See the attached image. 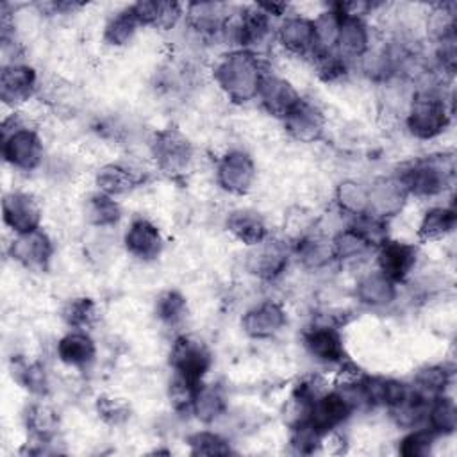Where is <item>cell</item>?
<instances>
[{
  "label": "cell",
  "instance_id": "12",
  "mask_svg": "<svg viewBox=\"0 0 457 457\" xmlns=\"http://www.w3.org/2000/svg\"><path fill=\"white\" fill-rule=\"evenodd\" d=\"M287 261L289 250L286 243L264 239L262 243L252 246L246 259V268L252 275L262 280H273L286 270Z\"/></svg>",
  "mask_w": 457,
  "mask_h": 457
},
{
  "label": "cell",
  "instance_id": "20",
  "mask_svg": "<svg viewBox=\"0 0 457 457\" xmlns=\"http://www.w3.org/2000/svg\"><path fill=\"white\" fill-rule=\"evenodd\" d=\"M257 98L270 114L284 120L300 100V95L286 79L266 73L262 77Z\"/></svg>",
  "mask_w": 457,
  "mask_h": 457
},
{
  "label": "cell",
  "instance_id": "17",
  "mask_svg": "<svg viewBox=\"0 0 457 457\" xmlns=\"http://www.w3.org/2000/svg\"><path fill=\"white\" fill-rule=\"evenodd\" d=\"M277 37L286 50L302 57H312L320 50L314 21L303 16L286 18L277 30Z\"/></svg>",
  "mask_w": 457,
  "mask_h": 457
},
{
  "label": "cell",
  "instance_id": "9",
  "mask_svg": "<svg viewBox=\"0 0 457 457\" xmlns=\"http://www.w3.org/2000/svg\"><path fill=\"white\" fill-rule=\"evenodd\" d=\"M4 223L14 234H25L39 228L41 207L37 200L23 191H11L2 200Z\"/></svg>",
  "mask_w": 457,
  "mask_h": 457
},
{
  "label": "cell",
  "instance_id": "39",
  "mask_svg": "<svg viewBox=\"0 0 457 457\" xmlns=\"http://www.w3.org/2000/svg\"><path fill=\"white\" fill-rule=\"evenodd\" d=\"M187 443L193 455H227L232 452L227 439L209 430L191 434L187 437Z\"/></svg>",
  "mask_w": 457,
  "mask_h": 457
},
{
  "label": "cell",
  "instance_id": "27",
  "mask_svg": "<svg viewBox=\"0 0 457 457\" xmlns=\"http://www.w3.org/2000/svg\"><path fill=\"white\" fill-rule=\"evenodd\" d=\"M457 214L452 207L428 209L418 227V236L423 241H437L455 228Z\"/></svg>",
  "mask_w": 457,
  "mask_h": 457
},
{
  "label": "cell",
  "instance_id": "34",
  "mask_svg": "<svg viewBox=\"0 0 457 457\" xmlns=\"http://www.w3.org/2000/svg\"><path fill=\"white\" fill-rule=\"evenodd\" d=\"M452 371H448L445 366H427L418 371L414 378V389H418L421 395L434 398L437 395H443L446 386L450 384Z\"/></svg>",
  "mask_w": 457,
  "mask_h": 457
},
{
  "label": "cell",
  "instance_id": "38",
  "mask_svg": "<svg viewBox=\"0 0 457 457\" xmlns=\"http://www.w3.org/2000/svg\"><path fill=\"white\" fill-rule=\"evenodd\" d=\"M332 248H334V257H337L341 261L361 259L371 250L350 227L341 230L332 239Z\"/></svg>",
  "mask_w": 457,
  "mask_h": 457
},
{
  "label": "cell",
  "instance_id": "35",
  "mask_svg": "<svg viewBox=\"0 0 457 457\" xmlns=\"http://www.w3.org/2000/svg\"><path fill=\"white\" fill-rule=\"evenodd\" d=\"M316 71L325 82H334L348 71V59H345L336 48H320L312 55Z\"/></svg>",
  "mask_w": 457,
  "mask_h": 457
},
{
  "label": "cell",
  "instance_id": "37",
  "mask_svg": "<svg viewBox=\"0 0 457 457\" xmlns=\"http://www.w3.org/2000/svg\"><path fill=\"white\" fill-rule=\"evenodd\" d=\"M96 303L86 296L70 300L62 309V320L66 321V325L79 330H86V327H89L96 320Z\"/></svg>",
  "mask_w": 457,
  "mask_h": 457
},
{
  "label": "cell",
  "instance_id": "42",
  "mask_svg": "<svg viewBox=\"0 0 457 457\" xmlns=\"http://www.w3.org/2000/svg\"><path fill=\"white\" fill-rule=\"evenodd\" d=\"M155 312L164 323L175 325L186 314V298L179 291H166L157 298Z\"/></svg>",
  "mask_w": 457,
  "mask_h": 457
},
{
  "label": "cell",
  "instance_id": "31",
  "mask_svg": "<svg viewBox=\"0 0 457 457\" xmlns=\"http://www.w3.org/2000/svg\"><path fill=\"white\" fill-rule=\"evenodd\" d=\"M27 428L37 443H46L57 428V414L45 403H32L25 414Z\"/></svg>",
  "mask_w": 457,
  "mask_h": 457
},
{
  "label": "cell",
  "instance_id": "25",
  "mask_svg": "<svg viewBox=\"0 0 457 457\" xmlns=\"http://www.w3.org/2000/svg\"><path fill=\"white\" fill-rule=\"evenodd\" d=\"M141 25H152L157 29H171L182 16V5L177 2L145 0L132 5Z\"/></svg>",
  "mask_w": 457,
  "mask_h": 457
},
{
  "label": "cell",
  "instance_id": "14",
  "mask_svg": "<svg viewBox=\"0 0 457 457\" xmlns=\"http://www.w3.org/2000/svg\"><path fill=\"white\" fill-rule=\"evenodd\" d=\"M52 253V241L41 228L25 234H16V237L11 243L12 259H16L29 270L43 271L48 266Z\"/></svg>",
  "mask_w": 457,
  "mask_h": 457
},
{
  "label": "cell",
  "instance_id": "8",
  "mask_svg": "<svg viewBox=\"0 0 457 457\" xmlns=\"http://www.w3.org/2000/svg\"><path fill=\"white\" fill-rule=\"evenodd\" d=\"M216 180L225 191L232 195L246 193L255 180V164L252 157L243 150L227 152L218 161Z\"/></svg>",
  "mask_w": 457,
  "mask_h": 457
},
{
  "label": "cell",
  "instance_id": "6",
  "mask_svg": "<svg viewBox=\"0 0 457 457\" xmlns=\"http://www.w3.org/2000/svg\"><path fill=\"white\" fill-rule=\"evenodd\" d=\"M357 403L343 387L323 393L309 409L307 421L321 434L327 436L330 430L337 428L343 421H346L355 411Z\"/></svg>",
  "mask_w": 457,
  "mask_h": 457
},
{
  "label": "cell",
  "instance_id": "28",
  "mask_svg": "<svg viewBox=\"0 0 457 457\" xmlns=\"http://www.w3.org/2000/svg\"><path fill=\"white\" fill-rule=\"evenodd\" d=\"M137 177L125 166L120 164H105L96 171V186L100 193L109 196L123 195L136 187Z\"/></svg>",
  "mask_w": 457,
  "mask_h": 457
},
{
  "label": "cell",
  "instance_id": "15",
  "mask_svg": "<svg viewBox=\"0 0 457 457\" xmlns=\"http://www.w3.org/2000/svg\"><path fill=\"white\" fill-rule=\"evenodd\" d=\"M36 84L37 77L34 68L20 62L4 64L0 71V98L5 105L16 107L34 95Z\"/></svg>",
  "mask_w": 457,
  "mask_h": 457
},
{
  "label": "cell",
  "instance_id": "16",
  "mask_svg": "<svg viewBox=\"0 0 457 457\" xmlns=\"http://www.w3.org/2000/svg\"><path fill=\"white\" fill-rule=\"evenodd\" d=\"M287 323L286 311L280 303L266 300L248 309L241 320L243 330L253 339H268L278 334Z\"/></svg>",
  "mask_w": 457,
  "mask_h": 457
},
{
  "label": "cell",
  "instance_id": "3",
  "mask_svg": "<svg viewBox=\"0 0 457 457\" xmlns=\"http://www.w3.org/2000/svg\"><path fill=\"white\" fill-rule=\"evenodd\" d=\"M453 177V162L445 155H432L412 162L402 175L400 180L403 182L409 195L414 196H436L443 193Z\"/></svg>",
  "mask_w": 457,
  "mask_h": 457
},
{
  "label": "cell",
  "instance_id": "13",
  "mask_svg": "<svg viewBox=\"0 0 457 457\" xmlns=\"http://www.w3.org/2000/svg\"><path fill=\"white\" fill-rule=\"evenodd\" d=\"M286 130L300 143H314L323 136L325 116L318 105L300 98L284 118Z\"/></svg>",
  "mask_w": 457,
  "mask_h": 457
},
{
  "label": "cell",
  "instance_id": "41",
  "mask_svg": "<svg viewBox=\"0 0 457 457\" xmlns=\"http://www.w3.org/2000/svg\"><path fill=\"white\" fill-rule=\"evenodd\" d=\"M12 375L32 395H45L46 389H48V380H46L45 368L37 362L18 364V366H14Z\"/></svg>",
  "mask_w": 457,
  "mask_h": 457
},
{
  "label": "cell",
  "instance_id": "36",
  "mask_svg": "<svg viewBox=\"0 0 457 457\" xmlns=\"http://www.w3.org/2000/svg\"><path fill=\"white\" fill-rule=\"evenodd\" d=\"M296 252L300 255V259L312 268L323 266L327 264L330 259H334V248H332V241H327L320 236H309L303 237L302 241H298Z\"/></svg>",
  "mask_w": 457,
  "mask_h": 457
},
{
  "label": "cell",
  "instance_id": "18",
  "mask_svg": "<svg viewBox=\"0 0 457 457\" xmlns=\"http://www.w3.org/2000/svg\"><path fill=\"white\" fill-rule=\"evenodd\" d=\"M407 195L400 177H382L368 189V212L386 220L403 207Z\"/></svg>",
  "mask_w": 457,
  "mask_h": 457
},
{
  "label": "cell",
  "instance_id": "30",
  "mask_svg": "<svg viewBox=\"0 0 457 457\" xmlns=\"http://www.w3.org/2000/svg\"><path fill=\"white\" fill-rule=\"evenodd\" d=\"M139 25L141 23H139V20H137L132 5H130V7L123 9V11H120L118 14H114L107 21L105 30H104V39L111 46H123V45H127L134 37V34H136Z\"/></svg>",
  "mask_w": 457,
  "mask_h": 457
},
{
  "label": "cell",
  "instance_id": "1",
  "mask_svg": "<svg viewBox=\"0 0 457 457\" xmlns=\"http://www.w3.org/2000/svg\"><path fill=\"white\" fill-rule=\"evenodd\" d=\"M266 75L261 59L252 50H232L214 66V79L225 95L234 102H250L257 96Z\"/></svg>",
  "mask_w": 457,
  "mask_h": 457
},
{
  "label": "cell",
  "instance_id": "43",
  "mask_svg": "<svg viewBox=\"0 0 457 457\" xmlns=\"http://www.w3.org/2000/svg\"><path fill=\"white\" fill-rule=\"evenodd\" d=\"M96 409H98V414H100L105 421H109V423H121V421L127 420V416H129L127 405L121 403V402L116 400V398H107V396L98 398Z\"/></svg>",
  "mask_w": 457,
  "mask_h": 457
},
{
  "label": "cell",
  "instance_id": "2",
  "mask_svg": "<svg viewBox=\"0 0 457 457\" xmlns=\"http://www.w3.org/2000/svg\"><path fill=\"white\" fill-rule=\"evenodd\" d=\"M450 121V111L445 98L432 91L421 89L414 93L407 109V129L418 139H432L439 136Z\"/></svg>",
  "mask_w": 457,
  "mask_h": 457
},
{
  "label": "cell",
  "instance_id": "22",
  "mask_svg": "<svg viewBox=\"0 0 457 457\" xmlns=\"http://www.w3.org/2000/svg\"><path fill=\"white\" fill-rule=\"evenodd\" d=\"M96 346L86 330L71 328L57 343V357L71 368H86L95 361Z\"/></svg>",
  "mask_w": 457,
  "mask_h": 457
},
{
  "label": "cell",
  "instance_id": "23",
  "mask_svg": "<svg viewBox=\"0 0 457 457\" xmlns=\"http://www.w3.org/2000/svg\"><path fill=\"white\" fill-rule=\"evenodd\" d=\"M355 295L357 300L368 307H386L396 298V282L387 278L378 270L370 271L359 278Z\"/></svg>",
  "mask_w": 457,
  "mask_h": 457
},
{
  "label": "cell",
  "instance_id": "40",
  "mask_svg": "<svg viewBox=\"0 0 457 457\" xmlns=\"http://www.w3.org/2000/svg\"><path fill=\"white\" fill-rule=\"evenodd\" d=\"M436 439L437 434L432 428H416L400 441L398 452L405 457H427L430 455Z\"/></svg>",
  "mask_w": 457,
  "mask_h": 457
},
{
  "label": "cell",
  "instance_id": "21",
  "mask_svg": "<svg viewBox=\"0 0 457 457\" xmlns=\"http://www.w3.org/2000/svg\"><path fill=\"white\" fill-rule=\"evenodd\" d=\"M123 243L127 252L139 261H152L162 250V236L159 228L145 218H137L129 225Z\"/></svg>",
  "mask_w": 457,
  "mask_h": 457
},
{
  "label": "cell",
  "instance_id": "11",
  "mask_svg": "<svg viewBox=\"0 0 457 457\" xmlns=\"http://www.w3.org/2000/svg\"><path fill=\"white\" fill-rule=\"evenodd\" d=\"M377 250L378 271L384 273L393 282L405 280L416 266L418 248L411 243L386 239Z\"/></svg>",
  "mask_w": 457,
  "mask_h": 457
},
{
  "label": "cell",
  "instance_id": "10",
  "mask_svg": "<svg viewBox=\"0 0 457 457\" xmlns=\"http://www.w3.org/2000/svg\"><path fill=\"white\" fill-rule=\"evenodd\" d=\"M330 7L336 9L339 14V27H337L334 48L345 59L366 55L370 50L371 39H370V29H368L364 18L357 16V14L343 12L336 4H332Z\"/></svg>",
  "mask_w": 457,
  "mask_h": 457
},
{
  "label": "cell",
  "instance_id": "4",
  "mask_svg": "<svg viewBox=\"0 0 457 457\" xmlns=\"http://www.w3.org/2000/svg\"><path fill=\"white\" fill-rule=\"evenodd\" d=\"M12 129H2L4 159L16 170L32 171L43 161V143L34 129L25 127L16 114L11 116Z\"/></svg>",
  "mask_w": 457,
  "mask_h": 457
},
{
  "label": "cell",
  "instance_id": "29",
  "mask_svg": "<svg viewBox=\"0 0 457 457\" xmlns=\"http://www.w3.org/2000/svg\"><path fill=\"white\" fill-rule=\"evenodd\" d=\"M428 428H432L437 436L452 434L457 427V409L452 398L445 395H437L430 400L427 412Z\"/></svg>",
  "mask_w": 457,
  "mask_h": 457
},
{
  "label": "cell",
  "instance_id": "7",
  "mask_svg": "<svg viewBox=\"0 0 457 457\" xmlns=\"http://www.w3.org/2000/svg\"><path fill=\"white\" fill-rule=\"evenodd\" d=\"M152 155L157 166L166 173H182L193 159L189 139L177 129H164L152 141Z\"/></svg>",
  "mask_w": 457,
  "mask_h": 457
},
{
  "label": "cell",
  "instance_id": "24",
  "mask_svg": "<svg viewBox=\"0 0 457 457\" xmlns=\"http://www.w3.org/2000/svg\"><path fill=\"white\" fill-rule=\"evenodd\" d=\"M228 232L248 246H255L268 239V227L262 216L252 209H236L227 218Z\"/></svg>",
  "mask_w": 457,
  "mask_h": 457
},
{
  "label": "cell",
  "instance_id": "5",
  "mask_svg": "<svg viewBox=\"0 0 457 457\" xmlns=\"http://www.w3.org/2000/svg\"><path fill=\"white\" fill-rule=\"evenodd\" d=\"M170 364L175 371V377L191 384H202L204 375L212 364V357L209 348L200 339L191 336H179L171 345Z\"/></svg>",
  "mask_w": 457,
  "mask_h": 457
},
{
  "label": "cell",
  "instance_id": "32",
  "mask_svg": "<svg viewBox=\"0 0 457 457\" xmlns=\"http://www.w3.org/2000/svg\"><path fill=\"white\" fill-rule=\"evenodd\" d=\"M86 216L96 227H109L118 223V220L121 218V209L112 196L105 193H96L89 196L86 204Z\"/></svg>",
  "mask_w": 457,
  "mask_h": 457
},
{
  "label": "cell",
  "instance_id": "26",
  "mask_svg": "<svg viewBox=\"0 0 457 457\" xmlns=\"http://www.w3.org/2000/svg\"><path fill=\"white\" fill-rule=\"evenodd\" d=\"M191 411L204 423L218 420L227 411V398L223 389L214 384H200L195 391Z\"/></svg>",
  "mask_w": 457,
  "mask_h": 457
},
{
  "label": "cell",
  "instance_id": "33",
  "mask_svg": "<svg viewBox=\"0 0 457 457\" xmlns=\"http://www.w3.org/2000/svg\"><path fill=\"white\" fill-rule=\"evenodd\" d=\"M336 202L341 211L359 216L368 212V189L353 180H345L336 189Z\"/></svg>",
  "mask_w": 457,
  "mask_h": 457
},
{
  "label": "cell",
  "instance_id": "19",
  "mask_svg": "<svg viewBox=\"0 0 457 457\" xmlns=\"http://www.w3.org/2000/svg\"><path fill=\"white\" fill-rule=\"evenodd\" d=\"M307 352L325 364H339L345 361V345L339 330L332 325H314L303 334Z\"/></svg>",
  "mask_w": 457,
  "mask_h": 457
}]
</instances>
